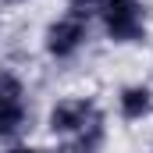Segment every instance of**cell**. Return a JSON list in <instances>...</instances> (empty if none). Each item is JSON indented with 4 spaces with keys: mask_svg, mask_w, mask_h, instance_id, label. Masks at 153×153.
<instances>
[{
    "mask_svg": "<svg viewBox=\"0 0 153 153\" xmlns=\"http://www.w3.org/2000/svg\"><path fill=\"white\" fill-rule=\"evenodd\" d=\"M103 139H107V128H103V117H96L85 132H78L71 139H61V150L57 153H100L103 150Z\"/></svg>",
    "mask_w": 153,
    "mask_h": 153,
    "instance_id": "cell-5",
    "label": "cell"
},
{
    "mask_svg": "<svg viewBox=\"0 0 153 153\" xmlns=\"http://www.w3.org/2000/svg\"><path fill=\"white\" fill-rule=\"evenodd\" d=\"M117 114L121 121H143L153 114V89L135 82V85H121L117 93Z\"/></svg>",
    "mask_w": 153,
    "mask_h": 153,
    "instance_id": "cell-4",
    "label": "cell"
},
{
    "mask_svg": "<svg viewBox=\"0 0 153 153\" xmlns=\"http://www.w3.org/2000/svg\"><path fill=\"white\" fill-rule=\"evenodd\" d=\"M96 18L103 22V32L117 46H132L146 39V11L139 0H100Z\"/></svg>",
    "mask_w": 153,
    "mask_h": 153,
    "instance_id": "cell-1",
    "label": "cell"
},
{
    "mask_svg": "<svg viewBox=\"0 0 153 153\" xmlns=\"http://www.w3.org/2000/svg\"><path fill=\"white\" fill-rule=\"evenodd\" d=\"M0 103H25V85L22 78L7 68H0Z\"/></svg>",
    "mask_w": 153,
    "mask_h": 153,
    "instance_id": "cell-7",
    "label": "cell"
},
{
    "mask_svg": "<svg viewBox=\"0 0 153 153\" xmlns=\"http://www.w3.org/2000/svg\"><path fill=\"white\" fill-rule=\"evenodd\" d=\"M85 39H89V22H82L75 14H61L57 22L46 25V32H43V50H46L53 61H68V57H75L78 50L85 46Z\"/></svg>",
    "mask_w": 153,
    "mask_h": 153,
    "instance_id": "cell-3",
    "label": "cell"
},
{
    "mask_svg": "<svg viewBox=\"0 0 153 153\" xmlns=\"http://www.w3.org/2000/svg\"><path fill=\"white\" fill-rule=\"evenodd\" d=\"M7 4H25V0H7Z\"/></svg>",
    "mask_w": 153,
    "mask_h": 153,
    "instance_id": "cell-9",
    "label": "cell"
},
{
    "mask_svg": "<svg viewBox=\"0 0 153 153\" xmlns=\"http://www.w3.org/2000/svg\"><path fill=\"white\" fill-rule=\"evenodd\" d=\"M100 114V107L89 100V96H64V100H57L53 107H50V114H46V128H50V135H57V139H71L78 132H85Z\"/></svg>",
    "mask_w": 153,
    "mask_h": 153,
    "instance_id": "cell-2",
    "label": "cell"
},
{
    "mask_svg": "<svg viewBox=\"0 0 153 153\" xmlns=\"http://www.w3.org/2000/svg\"><path fill=\"white\" fill-rule=\"evenodd\" d=\"M150 153H153V150H150Z\"/></svg>",
    "mask_w": 153,
    "mask_h": 153,
    "instance_id": "cell-10",
    "label": "cell"
},
{
    "mask_svg": "<svg viewBox=\"0 0 153 153\" xmlns=\"http://www.w3.org/2000/svg\"><path fill=\"white\" fill-rule=\"evenodd\" d=\"M4 153H46V150H39V146H32V143H7Z\"/></svg>",
    "mask_w": 153,
    "mask_h": 153,
    "instance_id": "cell-8",
    "label": "cell"
},
{
    "mask_svg": "<svg viewBox=\"0 0 153 153\" xmlns=\"http://www.w3.org/2000/svg\"><path fill=\"white\" fill-rule=\"evenodd\" d=\"M29 128L25 103H0V143H18V135Z\"/></svg>",
    "mask_w": 153,
    "mask_h": 153,
    "instance_id": "cell-6",
    "label": "cell"
}]
</instances>
